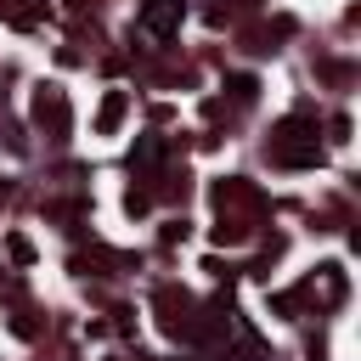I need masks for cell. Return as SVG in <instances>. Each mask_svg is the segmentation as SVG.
<instances>
[{"mask_svg":"<svg viewBox=\"0 0 361 361\" xmlns=\"http://www.w3.org/2000/svg\"><path fill=\"white\" fill-rule=\"evenodd\" d=\"M175 17H180V0H153V6H147V23L153 28H169Z\"/></svg>","mask_w":361,"mask_h":361,"instance_id":"6da1fadb","label":"cell"}]
</instances>
